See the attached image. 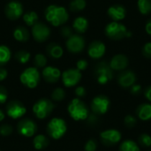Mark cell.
I'll return each instance as SVG.
<instances>
[{
  "label": "cell",
  "instance_id": "obj_1",
  "mask_svg": "<svg viewBox=\"0 0 151 151\" xmlns=\"http://www.w3.org/2000/svg\"><path fill=\"white\" fill-rule=\"evenodd\" d=\"M45 19L54 27L64 25L69 19V14L66 9L63 6L50 4L45 9Z\"/></svg>",
  "mask_w": 151,
  "mask_h": 151
},
{
  "label": "cell",
  "instance_id": "obj_2",
  "mask_svg": "<svg viewBox=\"0 0 151 151\" xmlns=\"http://www.w3.org/2000/svg\"><path fill=\"white\" fill-rule=\"evenodd\" d=\"M69 115L76 121L85 120L89 115L88 109L87 105L79 98H74L68 104L67 108Z\"/></svg>",
  "mask_w": 151,
  "mask_h": 151
},
{
  "label": "cell",
  "instance_id": "obj_3",
  "mask_svg": "<svg viewBox=\"0 0 151 151\" xmlns=\"http://www.w3.org/2000/svg\"><path fill=\"white\" fill-rule=\"evenodd\" d=\"M65 121L59 118H53L47 125V133L54 140H58L66 133Z\"/></svg>",
  "mask_w": 151,
  "mask_h": 151
},
{
  "label": "cell",
  "instance_id": "obj_4",
  "mask_svg": "<svg viewBox=\"0 0 151 151\" xmlns=\"http://www.w3.org/2000/svg\"><path fill=\"white\" fill-rule=\"evenodd\" d=\"M19 80L25 87L35 88L40 81V73L36 67H28L21 73Z\"/></svg>",
  "mask_w": 151,
  "mask_h": 151
},
{
  "label": "cell",
  "instance_id": "obj_5",
  "mask_svg": "<svg viewBox=\"0 0 151 151\" xmlns=\"http://www.w3.org/2000/svg\"><path fill=\"white\" fill-rule=\"evenodd\" d=\"M54 104L51 101L46 98L40 99L37 101L33 106V112L36 116V118L40 119H46L53 111Z\"/></svg>",
  "mask_w": 151,
  "mask_h": 151
},
{
  "label": "cell",
  "instance_id": "obj_6",
  "mask_svg": "<svg viewBox=\"0 0 151 151\" xmlns=\"http://www.w3.org/2000/svg\"><path fill=\"white\" fill-rule=\"evenodd\" d=\"M95 74L98 83L104 85L113 78V70L111 68L110 64L105 61H103L96 65L95 69Z\"/></svg>",
  "mask_w": 151,
  "mask_h": 151
},
{
  "label": "cell",
  "instance_id": "obj_7",
  "mask_svg": "<svg viewBox=\"0 0 151 151\" xmlns=\"http://www.w3.org/2000/svg\"><path fill=\"white\" fill-rule=\"evenodd\" d=\"M127 32L126 26L118 21H112L105 27L106 35L112 40H121L122 38L127 37Z\"/></svg>",
  "mask_w": 151,
  "mask_h": 151
},
{
  "label": "cell",
  "instance_id": "obj_8",
  "mask_svg": "<svg viewBox=\"0 0 151 151\" xmlns=\"http://www.w3.org/2000/svg\"><path fill=\"white\" fill-rule=\"evenodd\" d=\"M110 99L104 96L100 95L96 97L91 102V110L96 115H104L105 114L110 107Z\"/></svg>",
  "mask_w": 151,
  "mask_h": 151
},
{
  "label": "cell",
  "instance_id": "obj_9",
  "mask_svg": "<svg viewBox=\"0 0 151 151\" xmlns=\"http://www.w3.org/2000/svg\"><path fill=\"white\" fill-rule=\"evenodd\" d=\"M61 78L63 84L66 88L74 87L80 82L81 79V73L78 69H67L61 74Z\"/></svg>",
  "mask_w": 151,
  "mask_h": 151
},
{
  "label": "cell",
  "instance_id": "obj_10",
  "mask_svg": "<svg viewBox=\"0 0 151 151\" xmlns=\"http://www.w3.org/2000/svg\"><path fill=\"white\" fill-rule=\"evenodd\" d=\"M4 14L10 20H16L23 15V6L19 1H11L4 7Z\"/></svg>",
  "mask_w": 151,
  "mask_h": 151
},
{
  "label": "cell",
  "instance_id": "obj_11",
  "mask_svg": "<svg viewBox=\"0 0 151 151\" xmlns=\"http://www.w3.org/2000/svg\"><path fill=\"white\" fill-rule=\"evenodd\" d=\"M32 35L36 42H42L50 38V29L44 23L37 22L32 27Z\"/></svg>",
  "mask_w": 151,
  "mask_h": 151
},
{
  "label": "cell",
  "instance_id": "obj_12",
  "mask_svg": "<svg viewBox=\"0 0 151 151\" xmlns=\"http://www.w3.org/2000/svg\"><path fill=\"white\" fill-rule=\"evenodd\" d=\"M121 133L116 129H109L102 132L100 134V138L102 142L108 147L114 146L119 143L121 140Z\"/></svg>",
  "mask_w": 151,
  "mask_h": 151
},
{
  "label": "cell",
  "instance_id": "obj_13",
  "mask_svg": "<svg viewBox=\"0 0 151 151\" xmlns=\"http://www.w3.org/2000/svg\"><path fill=\"white\" fill-rule=\"evenodd\" d=\"M6 112L11 119H18L26 114L27 109L19 101H12L6 106Z\"/></svg>",
  "mask_w": 151,
  "mask_h": 151
},
{
  "label": "cell",
  "instance_id": "obj_14",
  "mask_svg": "<svg viewBox=\"0 0 151 151\" xmlns=\"http://www.w3.org/2000/svg\"><path fill=\"white\" fill-rule=\"evenodd\" d=\"M18 132L19 134L25 136V137H32L35 135L37 130L36 124L28 119H22L18 124Z\"/></svg>",
  "mask_w": 151,
  "mask_h": 151
},
{
  "label": "cell",
  "instance_id": "obj_15",
  "mask_svg": "<svg viewBox=\"0 0 151 151\" xmlns=\"http://www.w3.org/2000/svg\"><path fill=\"white\" fill-rule=\"evenodd\" d=\"M66 48L72 53L81 52L85 47V40L80 35H73L66 41Z\"/></svg>",
  "mask_w": 151,
  "mask_h": 151
},
{
  "label": "cell",
  "instance_id": "obj_16",
  "mask_svg": "<svg viewBox=\"0 0 151 151\" xmlns=\"http://www.w3.org/2000/svg\"><path fill=\"white\" fill-rule=\"evenodd\" d=\"M105 50H106V48L104 42L100 41H94L89 44L88 49V53L91 58L98 59V58H101L104 55Z\"/></svg>",
  "mask_w": 151,
  "mask_h": 151
},
{
  "label": "cell",
  "instance_id": "obj_17",
  "mask_svg": "<svg viewBox=\"0 0 151 151\" xmlns=\"http://www.w3.org/2000/svg\"><path fill=\"white\" fill-rule=\"evenodd\" d=\"M136 81V75L133 71H124L118 76V82L122 88H131Z\"/></svg>",
  "mask_w": 151,
  "mask_h": 151
},
{
  "label": "cell",
  "instance_id": "obj_18",
  "mask_svg": "<svg viewBox=\"0 0 151 151\" xmlns=\"http://www.w3.org/2000/svg\"><path fill=\"white\" fill-rule=\"evenodd\" d=\"M61 72L58 68L53 66H45L42 70V77L43 79L50 83L57 82L61 77Z\"/></svg>",
  "mask_w": 151,
  "mask_h": 151
},
{
  "label": "cell",
  "instance_id": "obj_19",
  "mask_svg": "<svg viewBox=\"0 0 151 151\" xmlns=\"http://www.w3.org/2000/svg\"><path fill=\"white\" fill-rule=\"evenodd\" d=\"M108 15L113 21H119L125 19L127 14V10L123 5L116 4L112 5L108 9Z\"/></svg>",
  "mask_w": 151,
  "mask_h": 151
},
{
  "label": "cell",
  "instance_id": "obj_20",
  "mask_svg": "<svg viewBox=\"0 0 151 151\" xmlns=\"http://www.w3.org/2000/svg\"><path fill=\"white\" fill-rule=\"evenodd\" d=\"M127 65H128V58L123 54H119L114 56L110 62L111 68L116 71L124 70L125 68H127Z\"/></svg>",
  "mask_w": 151,
  "mask_h": 151
},
{
  "label": "cell",
  "instance_id": "obj_21",
  "mask_svg": "<svg viewBox=\"0 0 151 151\" xmlns=\"http://www.w3.org/2000/svg\"><path fill=\"white\" fill-rule=\"evenodd\" d=\"M136 115L141 120L148 121L151 119V104L149 103L140 104L136 109Z\"/></svg>",
  "mask_w": 151,
  "mask_h": 151
},
{
  "label": "cell",
  "instance_id": "obj_22",
  "mask_svg": "<svg viewBox=\"0 0 151 151\" xmlns=\"http://www.w3.org/2000/svg\"><path fill=\"white\" fill-rule=\"evenodd\" d=\"M73 29L77 32V33H80V34H82V33H85L88 27V21L86 18L84 17H77L74 20H73Z\"/></svg>",
  "mask_w": 151,
  "mask_h": 151
},
{
  "label": "cell",
  "instance_id": "obj_23",
  "mask_svg": "<svg viewBox=\"0 0 151 151\" xmlns=\"http://www.w3.org/2000/svg\"><path fill=\"white\" fill-rule=\"evenodd\" d=\"M13 37L18 42H25L29 39V32L25 27L19 26L13 30Z\"/></svg>",
  "mask_w": 151,
  "mask_h": 151
},
{
  "label": "cell",
  "instance_id": "obj_24",
  "mask_svg": "<svg viewBox=\"0 0 151 151\" xmlns=\"http://www.w3.org/2000/svg\"><path fill=\"white\" fill-rule=\"evenodd\" d=\"M47 53L52 58H60L62 56H63V53H64V50H63V48L57 44V43H50L48 46H47Z\"/></svg>",
  "mask_w": 151,
  "mask_h": 151
},
{
  "label": "cell",
  "instance_id": "obj_25",
  "mask_svg": "<svg viewBox=\"0 0 151 151\" xmlns=\"http://www.w3.org/2000/svg\"><path fill=\"white\" fill-rule=\"evenodd\" d=\"M33 145L34 148L37 150H41L45 149L48 145H49V140L45 135L42 134H39L36 135L34 140H33Z\"/></svg>",
  "mask_w": 151,
  "mask_h": 151
},
{
  "label": "cell",
  "instance_id": "obj_26",
  "mask_svg": "<svg viewBox=\"0 0 151 151\" xmlns=\"http://www.w3.org/2000/svg\"><path fill=\"white\" fill-rule=\"evenodd\" d=\"M22 18H23V20L26 23V25L28 27H33L34 25H35L38 22V19H39L38 14L34 11L27 12L26 13L23 14Z\"/></svg>",
  "mask_w": 151,
  "mask_h": 151
},
{
  "label": "cell",
  "instance_id": "obj_27",
  "mask_svg": "<svg viewBox=\"0 0 151 151\" xmlns=\"http://www.w3.org/2000/svg\"><path fill=\"white\" fill-rule=\"evenodd\" d=\"M12 53L10 49L5 45H0V66L8 63L11 59Z\"/></svg>",
  "mask_w": 151,
  "mask_h": 151
},
{
  "label": "cell",
  "instance_id": "obj_28",
  "mask_svg": "<svg viewBox=\"0 0 151 151\" xmlns=\"http://www.w3.org/2000/svg\"><path fill=\"white\" fill-rule=\"evenodd\" d=\"M119 151H140V148L135 142L132 140H126L120 144Z\"/></svg>",
  "mask_w": 151,
  "mask_h": 151
},
{
  "label": "cell",
  "instance_id": "obj_29",
  "mask_svg": "<svg viewBox=\"0 0 151 151\" xmlns=\"http://www.w3.org/2000/svg\"><path fill=\"white\" fill-rule=\"evenodd\" d=\"M137 4L142 14L147 15L151 12V0H138Z\"/></svg>",
  "mask_w": 151,
  "mask_h": 151
},
{
  "label": "cell",
  "instance_id": "obj_30",
  "mask_svg": "<svg viewBox=\"0 0 151 151\" xmlns=\"http://www.w3.org/2000/svg\"><path fill=\"white\" fill-rule=\"evenodd\" d=\"M86 1L85 0H72L69 4V8L73 12H80L85 9Z\"/></svg>",
  "mask_w": 151,
  "mask_h": 151
},
{
  "label": "cell",
  "instance_id": "obj_31",
  "mask_svg": "<svg viewBox=\"0 0 151 151\" xmlns=\"http://www.w3.org/2000/svg\"><path fill=\"white\" fill-rule=\"evenodd\" d=\"M34 65L37 68H44L47 65V58L43 54L38 53L34 58Z\"/></svg>",
  "mask_w": 151,
  "mask_h": 151
},
{
  "label": "cell",
  "instance_id": "obj_32",
  "mask_svg": "<svg viewBox=\"0 0 151 151\" xmlns=\"http://www.w3.org/2000/svg\"><path fill=\"white\" fill-rule=\"evenodd\" d=\"M15 58L20 64H26L30 59V53L26 50H19L15 54Z\"/></svg>",
  "mask_w": 151,
  "mask_h": 151
},
{
  "label": "cell",
  "instance_id": "obj_33",
  "mask_svg": "<svg viewBox=\"0 0 151 151\" xmlns=\"http://www.w3.org/2000/svg\"><path fill=\"white\" fill-rule=\"evenodd\" d=\"M138 142L141 146L149 148L151 146V136L148 134H142L138 138Z\"/></svg>",
  "mask_w": 151,
  "mask_h": 151
},
{
  "label": "cell",
  "instance_id": "obj_34",
  "mask_svg": "<svg viewBox=\"0 0 151 151\" xmlns=\"http://www.w3.org/2000/svg\"><path fill=\"white\" fill-rule=\"evenodd\" d=\"M65 91L63 88H58L56 89L53 90L52 94H51V97L54 101H57V102H60L62 101L64 98H65Z\"/></svg>",
  "mask_w": 151,
  "mask_h": 151
},
{
  "label": "cell",
  "instance_id": "obj_35",
  "mask_svg": "<svg viewBox=\"0 0 151 151\" xmlns=\"http://www.w3.org/2000/svg\"><path fill=\"white\" fill-rule=\"evenodd\" d=\"M124 122H125V125H126L127 127L131 128V127H134L136 125L137 119H136L135 117H134V116H132V115H127V116L125 117V119H124Z\"/></svg>",
  "mask_w": 151,
  "mask_h": 151
},
{
  "label": "cell",
  "instance_id": "obj_36",
  "mask_svg": "<svg viewBox=\"0 0 151 151\" xmlns=\"http://www.w3.org/2000/svg\"><path fill=\"white\" fill-rule=\"evenodd\" d=\"M60 34H61V35L63 36V37H65V38H69L70 36H72L73 34V29L70 27H68V26H64V27H61V29H60Z\"/></svg>",
  "mask_w": 151,
  "mask_h": 151
},
{
  "label": "cell",
  "instance_id": "obj_37",
  "mask_svg": "<svg viewBox=\"0 0 151 151\" xmlns=\"http://www.w3.org/2000/svg\"><path fill=\"white\" fill-rule=\"evenodd\" d=\"M97 148V143L95 140L90 139L85 144V151H96Z\"/></svg>",
  "mask_w": 151,
  "mask_h": 151
},
{
  "label": "cell",
  "instance_id": "obj_38",
  "mask_svg": "<svg viewBox=\"0 0 151 151\" xmlns=\"http://www.w3.org/2000/svg\"><path fill=\"white\" fill-rule=\"evenodd\" d=\"M12 133V127L9 125H3L0 127V134L2 136H8Z\"/></svg>",
  "mask_w": 151,
  "mask_h": 151
},
{
  "label": "cell",
  "instance_id": "obj_39",
  "mask_svg": "<svg viewBox=\"0 0 151 151\" xmlns=\"http://www.w3.org/2000/svg\"><path fill=\"white\" fill-rule=\"evenodd\" d=\"M76 69H78L79 71H84L87 69L88 67V62L85 59H80L79 61H77L76 63Z\"/></svg>",
  "mask_w": 151,
  "mask_h": 151
},
{
  "label": "cell",
  "instance_id": "obj_40",
  "mask_svg": "<svg viewBox=\"0 0 151 151\" xmlns=\"http://www.w3.org/2000/svg\"><path fill=\"white\" fill-rule=\"evenodd\" d=\"M142 53L144 55V57L151 58V42H147L142 49Z\"/></svg>",
  "mask_w": 151,
  "mask_h": 151
},
{
  "label": "cell",
  "instance_id": "obj_41",
  "mask_svg": "<svg viewBox=\"0 0 151 151\" xmlns=\"http://www.w3.org/2000/svg\"><path fill=\"white\" fill-rule=\"evenodd\" d=\"M8 98L7 90L4 87H0V104H4Z\"/></svg>",
  "mask_w": 151,
  "mask_h": 151
},
{
  "label": "cell",
  "instance_id": "obj_42",
  "mask_svg": "<svg viewBox=\"0 0 151 151\" xmlns=\"http://www.w3.org/2000/svg\"><path fill=\"white\" fill-rule=\"evenodd\" d=\"M142 91V87L141 85H138V84H134L132 87H131V89H130V92L132 95L134 96H137L141 93Z\"/></svg>",
  "mask_w": 151,
  "mask_h": 151
},
{
  "label": "cell",
  "instance_id": "obj_43",
  "mask_svg": "<svg viewBox=\"0 0 151 151\" xmlns=\"http://www.w3.org/2000/svg\"><path fill=\"white\" fill-rule=\"evenodd\" d=\"M75 94L78 97H83L86 96V89L84 88V87H77L75 88Z\"/></svg>",
  "mask_w": 151,
  "mask_h": 151
},
{
  "label": "cell",
  "instance_id": "obj_44",
  "mask_svg": "<svg viewBox=\"0 0 151 151\" xmlns=\"http://www.w3.org/2000/svg\"><path fill=\"white\" fill-rule=\"evenodd\" d=\"M87 120H88V123L89 124V125H95V124H96L97 123V120H98V119H97V115H96V114H89L88 115V119H87Z\"/></svg>",
  "mask_w": 151,
  "mask_h": 151
},
{
  "label": "cell",
  "instance_id": "obj_45",
  "mask_svg": "<svg viewBox=\"0 0 151 151\" xmlns=\"http://www.w3.org/2000/svg\"><path fill=\"white\" fill-rule=\"evenodd\" d=\"M144 96L148 101L151 102V86H149L144 90Z\"/></svg>",
  "mask_w": 151,
  "mask_h": 151
},
{
  "label": "cell",
  "instance_id": "obj_46",
  "mask_svg": "<svg viewBox=\"0 0 151 151\" xmlns=\"http://www.w3.org/2000/svg\"><path fill=\"white\" fill-rule=\"evenodd\" d=\"M7 75H8V72L4 68H1L0 67V81H4L6 79Z\"/></svg>",
  "mask_w": 151,
  "mask_h": 151
},
{
  "label": "cell",
  "instance_id": "obj_47",
  "mask_svg": "<svg viewBox=\"0 0 151 151\" xmlns=\"http://www.w3.org/2000/svg\"><path fill=\"white\" fill-rule=\"evenodd\" d=\"M145 28H146V32L150 35L151 36V19H149L148 20V22L146 23V27H145Z\"/></svg>",
  "mask_w": 151,
  "mask_h": 151
},
{
  "label": "cell",
  "instance_id": "obj_48",
  "mask_svg": "<svg viewBox=\"0 0 151 151\" xmlns=\"http://www.w3.org/2000/svg\"><path fill=\"white\" fill-rule=\"evenodd\" d=\"M4 119V113L2 111V110H0V122L3 121Z\"/></svg>",
  "mask_w": 151,
  "mask_h": 151
},
{
  "label": "cell",
  "instance_id": "obj_49",
  "mask_svg": "<svg viewBox=\"0 0 151 151\" xmlns=\"http://www.w3.org/2000/svg\"><path fill=\"white\" fill-rule=\"evenodd\" d=\"M150 151H151V150H150Z\"/></svg>",
  "mask_w": 151,
  "mask_h": 151
}]
</instances>
